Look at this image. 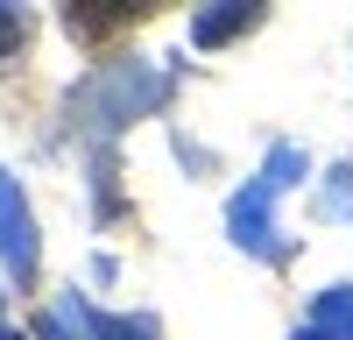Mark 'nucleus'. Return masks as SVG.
I'll return each mask as SVG.
<instances>
[{"mask_svg":"<svg viewBox=\"0 0 353 340\" xmlns=\"http://www.w3.org/2000/svg\"><path fill=\"white\" fill-rule=\"evenodd\" d=\"M163 100H170V78L149 71V64H113L99 78H85V93H78L85 128H121V121H134V113H156Z\"/></svg>","mask_w":353,"mask_h":340,"instance_id":"f257e3e1","label":"nucleus"},{"mask_svg":"<svg viewBox=\"0 0 353 340\" xmlns=\"http://www.w3.org/2000/svg\"><path fill=\"white\" fill-rule=\"evenodd\" d=\"M276 178L261 170V178L248 185V191H233V206H226V227H233V241L241 248H254V255H283V241H276Z\"/></svg>","mask_w":353,"mask_h":340,"instance_id":"f03ea898","label":"nucleus"},{"mask_svg":"<svg viewBox=\"0 0 353 340\" xmlns=\"http://www.w3.org/2000/svg\"><path fill=\"white\" fill-rule=\"evenodd\" d=\"M0 263H8L21 283L36 276V220H28V206H21V185L0 170Z\"/></svg>","mask_w":353,"mask_h":340,"instance_id":"7ed1b4c3","label":"nucleus"},{"mask_svg":"<svg viewBox=\"0 0 353 340\" xmlns=\"http://www.w3.org/2000/svg\"><path fill=\"white\" fill-rule=\"evenodd\" d=\"M297 340H353V283H332L311 298V319L297 326Z\"/></svg>","mask_w":353,"mask_h":340,"instance_id":"20e7f679","label":"nucleus"},{"mask_svg":"<svg viewBox=\"0 0 353 340\" xmlns=\"http://www.w3.org/2000/svg\"><path fill=\"white\" fill-rule=\"evenodd\" d=\"M254 21H261V8H248V0H219L212 15L191 21V43H198V50H219V43L241 36V28H254Z\"/></svg>","mask_w":353,"mask_h":340,"instance_id":"39448f33","label":"nucleus"},{"mask_svg":"<svg viewBox=\"0 0 353 340\" xmlns=\"http://www.w3.org/2000/svg\"><path fill=\"white\" fill-rule=\"evenodd\" d=\"M64 305L78 312V326L92 333V340H163L156 319H134V312H92V305H78V298H64Z\"/></svg>","mask_w":353,"mask_h":340,"instance_id":"423d86ee","label":"nucleus"},{"mask_svg":"<svg viewBox=\"0 0 353 340\" xmlns=\"http://www.w3.org/2000/svg\"><path fill=\"white\" fill-rule=\"evenodd\" d=\"M134 15H141L134 0H78L64 21H71V36H106V28H121V21H134Z\"/></svg>","mask_w":353,"mask_h":340,"instance_id":"0eeeda50","label":"nucleus"},{"mask_svg":"<svg viewBox=\"0 0 353 340\" xmlns=\"http://www.w3.org/2000/svg\"><path fill=\"white\" fill-rule=\"evenodd\" d=\"M36 340H92V333L78 326L71 305H57V312H43V319H36Z\"/></svg>","mask_w":353,"mask_h":340,"instance_id":"6e6552de","label":"nucleus"},{"mask_svg":"<svg viewBox=\"0 0 353 340\" xmlns=\"http://www.w3.org/2000/svg\"><path fill=\"white\" fill-rule=\"evenodd\" d=\"M28 36V21H21V8H0V57H8L14 43Z\"/></svg>","mask_w":353,"mask_h":340,"instance_id":"1a4fd4ad","label":"nucleus"},{"mask_svg":"<svg viewBox=\"0 0 353 340\" xmlns=\"http://www.w3.org/2000/svg\"><path fill=\"white\" fill-rule=\"evenodd\" d=\"M0 340H14V333H8V319H0Z\"/></svg>","mask_w":353,"mask_h":340,"instance_id":"9d476101","label":"nucleus"}]
</instances>
